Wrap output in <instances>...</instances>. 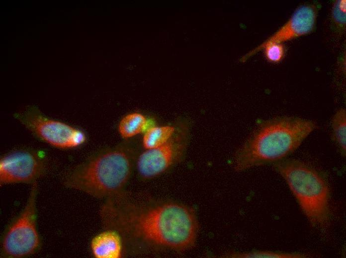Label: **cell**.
<instances>
[{
	"mask_svg": "<svg viewBox=\"0 0 346 258\" xmlns=\"http://www.w3.org/2000/svg\"><path fill=\"white\" fill-rule=\"evenodd\" d=\"M105 228L117 231L125 250L181 252L195 244L198 223L188 206L172 200L131 195L126 192L106 199L99 210Z\"/></svg>",
	"mask_w": 346,
	"mask_h": 258,
	"instance_id": "cell-1",
	"label": "cell"
},
{
	"mask_svg": "<svg viewBox=\"0 0 346 258\" xmlns=\"http://www.w3.org/2000/svg\"><path fill=\"white\" fill-rule=\"evenodd\" d=\"M139 151L134 138L101 149L69 173L66 186L104 200L120 194L126 192Z\"/></svg>",
	"mask_w": 346,
	"mask_h": 258,
	"instance_id": "cell-2",
	"label": "cell"
},
{
	"mask_svg": "<svg viewBox=\"0 0 346 258\" xmlns=\"http://www.w3.org/2000/svg\"><path fill=\"white\" fill-rule=\"evenodd\" d=\"M316 126L313 121L295 117H277L262 122L236 152L234 168L241 172L284 159Z\"/></svg>",
	"mask_w": 346,
	"mask_h": 258,
	"instance_id": "cell-3",
	"label": "cell"
},
{
	"mask_svg": "<svg viewBox=\"0 0 346 258\" xmlns=\"http://www.w3.org/2000/svg\"><path fill=\"white\" fill-rule=\"evenodd\" d=\"M274 169L285 180L311 225L324 230L330 221V190L324 176L297 160L283 159Z\"/></svg>",
	"mask_w": 346,
	"mask_h": 258,
	"instance_id": "cell-4",
	"label": "cell"
},
{
	"mask_svg": "<svg viewBox=\"0 0 346 258\" xmlns=\"http://www.w3.org/2000/svg\"><path fill=\"white\" fill-rule=\"evenodd\" d=\"M175 130L164 144L140 153L135 168L142 180H150L168 172L182 162L190 139V123L185 118L178 119Z\"/></svg>",
	"mask_w": 346,
	"mask_h": 258,
	"instance_id": "cell-5",
	"label": "cell"
},
{
	"mask_svg": "<svg viewBox=\"0 0 346 258\" xmlns=\"http://www.w3.org/2000/svg\"><path fill=\"white\" fill-rule=\"evenodd\" d=\"M37 185L32 184L21 211L5 228L1 240V256L7 258L30 256L40 248L41 239L37 227Z\"/></svg>",
	"mask_w": 346,
	"mask_h": 258,
	"instance_id": "cell-6",
	"label": "cell"
},
{
	"mask_svg": "<svg viewBox=\"0 0 346 258\" xmlns=\"http://www.w3.org/2000/svg\"><path fill=\"white\" fill-rule=\"evenodd\" d=\"M14 117L37 138L58 148H77L86 140V135L81 129L46 117L36 108L15 114Z\"/></svg>",
	"mask_w": 346,
	"mask_h": 258,
	"instance_id": "cell-7",
	"label": "cell"
},
{
	"mask_svg": "<svg viewBox=\"0 0 346 258\" xmlns=\"http://www.w3.org/2000/svg\"><path fill=\"white\" fill-rule=\"evenodd\" d=\"M44 153L31 149H18L0 159V185L15 183L34 184L45 172Z\"/></svg>",
	"mask_w": 346,
	"mask_h": 258,
	"instance_id": "cell-8",
	"label": "cell"
},
{
	"mask_svg": "<svg viewBox=\"0 0 346 258\" xmlns=\"http://www.w3.org/2000/svg\"><path fill=\"white\" fill-rule=\"evenodd\" d=\"M317 10L312 4L299 6L289 20L262 44L281 43L311 33L316 24Z\"/></svg>",
	"mask_w": 346,
	"mask_h": 258,
	"instance_id": "cell-9",
	"label": "cell"
},
{
	"mask_svg": "<svg viewBox=\"0 0 346 258\" xmlns=\"http://www.w3.org/2000/svg\"><path fill=\"white\" fill-rule=\"evenodd\" d=\"M90 248L95 258H122L125 253L121 234L112 229L105 228L91 240Z\"/></svg>",
	"mask_w": 346,
	"mask_h": 258,
	"instance_id": "cell-10",
	"label": "cell"
},
{
	"mask_svg": "<svg viewBox=\"0 0 346 258\" xmlns=\"http://www.w3.org/2000/svg\"><path fill=\"white\" fill-rule=\"evenodd\" d=\"M155 125V122L152 119L147 118L141 113L133 112L126 115L121 119L118 129L124 139H129L140 133H144Z\"/></svg>",
	"mask_w": 346,
	"mask_h": 258,
	"instance_id": "cell-11",
	"label": "cell"
},
{
	"mask_svg": "<svg viewBox=\"0 0 346 258\" xmlns=\"http://www.w3.org/2000/svg\"><path fill=\"white\" fill-rule=\"evenodd\" d=\"M175 130L173 125H155L144 133L142 145L145 150L155 148L165 143L173 135Z\"/></svg>",
	"mask_w": 346,
	"mask_h": 258,
	"instance_id": "cell-12",
	"label": "cell"
},
{
	"mask_svg": "<svg viewBox=\"0 0 346 258\" xmlns=\"http://www.w3.org/2000/svg\"><path fill=\"white\" fill-rule=\"evenodd\" d=\"M333 137L343 157L346 156V114L345 109L339 110L332 120Z\"/></svg>",
	"mask_w": 346,
	"mask_h": 258,
	"instance_id": "cell-13",
	"label": "cell"
},
{
	"mask_svg": "<svg viewBox=\"0 0 346 258\" xmlns=\"http://www.w3.org/2000/svg\"><path fill=\"white\" fill-rule=\"evenodd\" d=\"M226 256L232 258H304L310 255L300 253L255 251L249 252H232Z\"/></svg>",
	"mask_w": 346,
	"mask_h": 258,
	"instance_id": "cell-14",
	"label": "cell"
},
{
	"mask_svg": "<svg viewBox=\"0 0 346 258\" xmlns=\"http://www.w3.org/2000/svg\"><path fill=\"white\" fill-rule=\"evenodd\" d=\"M346 0H338L332 10V18L334 21L340 28H343L346 24Z\"/></svg>",
	"mask_w": 346,
	"mask_h": 258,
	"instance_id": "cell-15",
	"label": "cell"
}]
</instances>
